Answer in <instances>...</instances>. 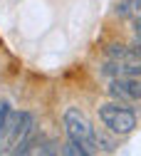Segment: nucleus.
<instances>
[{"mask_svg": "<svg viewBox=\"0 0 141 156\" xmlns=\"http://www.w3.org/2000/svg\"><path fill=\"white\" fill-rule=\"evenodd\" d=\"M62 122H65V131H67V139L79 144V146H84L89 154H97L99 146H97V131L94 126L89 124V119L79 112L77 107H69L62 116Z\"/></svg>", "mask_w": 141, "mask_h": 156, "instance_id": "1", "label": "nucleus"}, {"mask_svg": "<svg viewBox=\"0 0 141 156\" xmlns=\"http://www.w3.org/2000/svg\"><path fill=\"white\" fill-rule=\"evenodd\" d=\"M99 119H102V124L111 131V134H131L134 126H136V112L131 107H126V102H107L99 107Z\"/></svg>", "mask_w": 141, "mask_h": 156, "instance_id": "2", "label": "nucleus"}, {"mask_svg": "<svg viewBox=\"0 0 141 156\" xmlns=\"http://www.w3.org/2000/svg\"><path fill=\"white\" fill-rule=\"evenodd\" d=\"M109 94L119 102L141 99V77H114L109 82Z\"/></svg>", "mask_w": 141, "mask_h": 156, "instance_id": "3", "label": "nucleus"}, {"mask_svg": "<svg viewBox=\"0 0 141 156\" xmlns=\"http://www.w3.org/2000/svg\"><path fill=\"white\" fill-rule=\"evenodd\" d=\"M35 129V119L30 112H17L12 119H10V129H8V144L10 146H17L25 136Z\"/></svg>", "mask_w": 141, "mask_h": 156, "instance_id": "4", "label": "nucleus"}, {"mask_svg": "<svg viewBox=\"0 0 141 156\" xmlns=\"http://www.w3.org/2000/svg\"><path fill=\"white\" fill-rule=\"evenodd\" d=\"M139 10H141V0H119L114 12L119 17H134V15H139Z\"/></svg>", "mask_w": 141, "mask_h": 156, "instance_id": "5", "label": "nucleus"}, {"mask_svg": "<svg viewBox=\"0 0 141 156\" xmlns=\"http://www.w3.org/2000/svg\"><path fill=\"white\" fill-rule=\"evenodd\" d=\"M10 119H12V109H10V102H0V139L8 136V129H10Z\"/></svg>", "mask_w": 141, "mask_h": 156, "instance_id": "6", "label": "nucleus"}, {"mask_svg": "<svg viewBox=\"0 0 141 156\" xmlns=\"http://www.w3.org/2000/svg\"><path fill=\"white\" fill-rule=\"evenodd\" d=\"M126 45H109V50H107V57H109V60H119V62H122L124 60V57H126Z\"/></svg>", "mask_w": 141, "mask_h": 156, "instance_id": "7", "label": "nucleus"}, {"mask_svg": "<svg viewBox=\"0 0 141 156\" xmlns=\"http://www.w3.org/2000/svg\"><path fill=\"white\" fill-rule=\"evenodd\" d=\"M62 154H69V156H89V151L84 146H79L74 141H67V146H62Z\"/></svg>", "mask_w": 141, "mask_h": 156, "instance_id": "8", "label": "nucleus"}, {"mask_svg": "<svg viewBox=\"0 0 141 156\" xmlns=\"http://www.w3.org/2000/svg\"><path fill=\"white\" fill-rule=\"evenodd\" d=\"M97 144H102V146H104L107 151H114V146H116V144H114L111 139H107V136H104L102 131H99V134H97Z\"/></svg>", "mask_w": 141, "mask_h": 156, "instance_id": "9", "label": "nucleus"}, {"mask_svg": "<svg viewBox=\"0 0 141 156\" xmlns=\"http://www.w3.org/2000/svg\"><path fill=\"white\" fill-rule=\"evenodd\" d=\"M136 35H141V17L136 20Z\"/></svg>", "mask_w": 141, "mask_h": 156, "instance_id": "10", "label": "nucleus"}]
</instances>
